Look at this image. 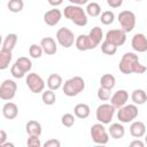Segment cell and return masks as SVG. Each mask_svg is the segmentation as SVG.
Segmentation results:
<instances>
[{"mask_svg":"<svg viewBox=\"0 0 147 147\" xmlns=\"http://www.w3.org/2000/svg\"><path fill=\"white\" fill-rule=\"evenodd\" d=\"M118 69L124 75H130V74L139 75L146 71V67L140 63L138 55L133 52H127L122 56L118 63Z\"/></svg>","mask_w":147,"mask_h":147,"instance_id":"cell-1","label":"cell"},{"mask_svg":"<svg viewBox=\"0 0 147 147\" xmlns=\"http://www.w3.org/2000/svg\"><path fill=\"white\" fill-rule=\"evenodd\" d=\"M63 15L65 18H68L69 21H71L75 25L77 26H85L88 22V16L86 14V10L83 9L82 6H77V5H68L64 7L63 10Z\"/></svg>","mask_w":147,"mask_h":147,"instance_id":"cell-2","label":"cell"},{"mask_svg":"<svg viewBox=\"0 0 147 147\" xmlns=\"http://www.w3.org/2000/svg\"><path fill=\"white\" fill-rule=\"evenodd\" d=\"M62 90L67 96H76L85 90V80L80 76H74L63 83Z\"/></svg>","mask_w":147,"mask_h":147,"instance_id":"cell-3","label":"cell"},{"mask_svg":"<svg viewBox=\"0 0 147 147\" xmlns=\"http://www.w3.org/2000/svg\"><path fill=\"white\" fill-rule=\"evenodd\" d=\"M32 69V61L26 56L18 57L14 64L10 67V74L14 78H23L25 77Z\"/></svg>","mask_w":147,"mask_h":147,"instance_id":"cell-4","label":"cell"},{"mask_svg":"<svg viewBox=\"0 0 147 147\" xmlns=\"http://www.w3.org/2000/svg\"><path fill=\"white\" fill-rule=\"evenodd\" d=\"M90 134L92 138V141L96 145H106L109 141V132L105 127V124L98 122L91 126Z\"/></svg>","mask_w":147,"mask_h":147,"instance_id":"cell-5","label":"cell"},{"mask_svg":"<svg viewBox=\"0 0 147 147\" xmlns=\"http://www.w3.org/2000/svg\"><path fill=\"white\" fill-rule=\"evenodd\" d=\"M138 114H139V111H138L137 105H134V103L125 105V106L118 108V110H117V119L123 124L131 123L138 117Z\"/></svg>","mask_w":147,"mask_h":147,"instance_id":"cell-6","label":"cell"},{"mask_svg":"<svg viewBox=\"0 0 147 147\" xmlns=\"http://www.w3.org/2000/svg\"><path fill=\"white\" fill-rule=\"evenodd\" d=\"M116 108L111 105V103H101L96 110H95V117L98 119V122L102 123V124H110V122L114 118Z\"/></svg>","mask_w":147,"mask_h":147,"instance_id":"cell-7","label":"cell"},{"mask_svg":"<svg viewBox=\"0 0 147 147\" xmlns=\"http://www.w3.org/2000/svg\"><path fill=\"white\" fill-rule=\"evenodd\" d=\"M25 84L29 87V90L34 94L42 93L45 91L46 83L42 79V77L37 72H29L25 77Z\"/></svg>","mask_w":147,"mask_h":147,"instance_id":"cell-8","label":"cell"},{"mask_svg":"<svg viewBox=\"0 0 147 147\" xmlns=\"http://www.w3.org/2000/svg\"><path fill=\"white\" fill-rule=\"evenodd\" d=\"M117 20L119 22V25H121V29L124 30L126 33L127 32H131L134 28H136V15L133 11L131 10H122L118 16H117Z\"/></svg>","mask_w":147,"mask_h":147,"instance_id":"cell-9","label":"cell"},{"mask_svg":"<svg viewBox=\"0 0 147 147\" xmlns=\"http://www.w3.org/2000/svg\"><path fill=\"white\" fill-rule=\"evenodd\" d=\"M17 92V84L13 79H5L0 85V99L3 101H10L14 99Z\"/></svg>","mask_w":147,"mask_h":147,"instance_id":"cell-10","label":"cell"},{"mask_svg":"<svg viewBox=\"0 0 147 147\" xmlns=\"http://www.w3.org/2000/svg\"><path fill=\"white\" fill-rule=\"evenodd\" d=\"M56 41L63 47V48H70L76 40V37L74 32L68 28H60L56 31Z\"/></svg>","mask_w":147,"mask_h":147,"instance_id":"cell-11","label":"cell"},{"mask_svg":"<svg viewBox=\"0 0 147 147\" xmlns=\"http://www.w3.org/2000/svg\"><path fill=\"white\" fill-rule=\"evenodd\" d=\"M105 40L114 44L115 46H122L125 44L126 41V32L122 29H113L109 30L106 36H105Z\"/></svg>","mask_w":147,"mask_h":147,"instance_id":"cell-12","label":"cell"},{"mask_svg":"<svg viewBox=\"0 0 147 147\" xmlns=\"http://www.w3.org/2000/svg\"><path fill=\"white\" fill-rule=\"evenodd\" d=\"M131 46H132L134 52H138V53L147 52V37L144 33H141V32L136 33L132 37Z\"/></svg>","mask_w":147,"mask_h":147,"instance_id":"cell-13","label":"cell"},{"mask_svg":"<svg viewBox=\"0 0 147 147\" xmlns=\"http://www.w3.org/2000/svg\"><path fill=\"white\" fill-rule=\"evenodd\" d=\"M62 15H63V13L60 9H57L56 7H54L53 9H49L44 14V22L48 26H55L61 21Z\"/></svg>","mask_w":147,"mask_h":147,"instance_id":"cell-14","label":"cell"},{"mask_svg":"<svg viewBox=\"0 0 147 147\" xmlns=\"http://www.w3.org/2000/svg\"><path fill=\"white\" fill-rule=\"evenodd\" d=\"M129 100V93L126 90H118L116 91L114 94H111V98H110V103L116 108H121L123 106L126 105Z\"/></svg>","mask_w":147,"mask_h":147,"instance_id":"cell-15","label":"cell"},{"mask_svg":"<svg viewBox=\"0 0 147 147\" xmlns=\"http://www.w3.org/2000/svg\"><path fill=\"white\" fill-rule=\"evenodd\" d=\"M40 46L42 47V51L47 55H54L57 52V45L55 39L52 37H44L40 40Z\"/></svg>","mask_w":147,"mask_h":147,"instance_id":"cell-16","label":"cell"},{"mask_svg":"<svg viewBox=\"0 0 147 147\" xmlns=\"http://www.w3.org/2000/svg\"><path fill=\"white\" fill-rule=\"evenodd\" d=\"M130 134L133 138H142L146 134V125L141 121H133L130 125Z\"/></svg>","mask_w":147,"mask_h":147,"instance_id":"cell-17","label":"cell"},{"mask_svg":"<svg viewBox=\"0 0 147 147\" xmlns=\"http://www.w3.org/2000/svg\"><path fill=\"white\" fill-rule=\"evenodd\" d=\"M2 115L6 119H14L18 115V107L16 103L8 101L2 106Z\"/></svg>","mask_w":147,"mask_h":147,"instance_id":"cell-18","label":"cell"},{"mask_svg":"<svg viewBox=\"0 0 147 147\" xmlns=\"http://www.w3.org/2000/svg\"><path fill=\"white\" fill-rule=\"evenodd\" d=\"M75 46L80 52L93 49V46H92L91 40L88 38V34H79V36H77L76 40H75Z\"/></svg>","mask_w":147,"mask_h":147,"instance_id":"cell-19","label":"cell"},{"mask_svg":"<svg viewBox=\"0 0 147 147\" xmlns=\"http://www.w3.org/2000/svg\"><path fill=\"white\" fill-rule=\"evenodd\" d=\"M103 37H105V36H103V31H102V29H101L100 26H94V28H92V29L90 30V32H88V38H90V40H91V44H92V46H93V49H94L96 46H99V45L101 44V40H102Z\"/></svg>","mask_w":147,"mask_h":147,"instance_id":"cell-20","label":"cell"},{"mask_svg":"<svg viewBox=\"0 0 147 147\" xmlns=\"http://www.w3.org/2000/svg\"><path fill=\"white\" fill-rule=\"evenodd\" d=\"M108 132H109V136L115 139V140H118V139H122L125 134V129L123 126V123H113L110 124L109 129H108Z\"/></svg>","mask_w":147,"mask_h":147,"instance_id":"cell-21","label":"cell"},{"mask_svg":"<svg viewBox=\"0 0 147 147\" xmlns=\"http://www.w3.org/2000/svg\"><path fill=\"white\" fill-rule=\"evenodd\" d=\"M25 131L29 136H33V137H40L41 132H42V127L41 124L34 119H31L26 123L25 125Z\"/></svg>","mask_w":147,"mask_h":147,"instance_id":"cell-22","label":"cell"},{"mask_svg":"<svg viewBox=\"0 0 147 147\" xmlns=\"http://www.w3.org/2000/svg\"><path fill=\"white\" fill-rule=\"evenodd\" d=\"M46 84H47V87L49 90L57 91L63 85V79H62V77L59 74H52V75L48 76Z\"/></svg>","mask_w":147,"mask_h":147,"instance_id":"cell-23","label":"cell"},{"mask_svg":"<svg viewBox=\"0 0 147 147\" xmlns=\"http://www.w3.org/2000/svg\"><path fill=\"white\" fill-rule=\"evenodd\" d=\"M74 114L77 118H80V119H85L90 116L91 114V108L86 103H77L74 108Z\"/></svg>","mask_w":147,"mask_h":147,"instance_id":"cell-24","label":"cell"},{"mask_svg":"<svg viewBox=\"0 0 147 147\" xmlns=\"http://www.w3.org/2000/svg\"><path fill=\"white\" fill-rule=\"evenodd\" d=\"M131 100L137 106L144 105L147 101V93H146V91H144L142 88H136V90H133V92L131 94Z\"/></svg>","mask_w":147,"mask_h":147,"instance_id":"cell-25","label":"cell"},{"mask_svg":"<svg viewBox=\"0 0 147 147\" xmlns=\"http://www.w3.org/2000/svg\"><path fill=\"white\" fill-rule=\"evenodd\" d=\"M17 44V34L16 33H8L2 42V47L1 49H6V51H13L15 48Z\"/></svg>","mask_w":147,"mask_h":147,"instance_id":"cell-26","label":"cell"},{"mask_svg":"<svg viewBox=\"0 0 147 147\" xmlns=\"http://www.w3.org/2000/svg\"><path fill=\"white\" fill-rule=\"evenodd\" d=\"M11 52L13 51H6V49L0 51V70H5L9 67L13 59Z\"/></svg>","mask_w":147,"mask_h":147,"instance_id":"cell-27","label":"cell"},{"mask_svg":"<svg viewBox=\"0 0 147 147\" xmlns=\"http://www.w3.org/2000/svg\"><path fill=\"white\" fill-rule=\"evenodd\" d=\"M116 85V78L111 75V74H105L101 76L100 78V86L108 88V90H113Z\"/></svg>","mask_w":147,"mask_h":147,"instance_id":"cell-28","label":"cell"},{"mask_svg":"<svg viewBox=\"0 0 147 147\" xmlns=\"http://www.w3.org/2000/svg\"><path fill=\"white\" fill-rule=\"evenodd\" d=\"M86 14L90 17H98L101 15V6L98 2H88L86 5Z\"/></svg>","mask_w":147,"mask_h":147,"instance_id":"cell-29","label":"cell"},{"mask_svg":"<svg viewBox=\"0 0 147 147\" xmlns=\"http://www.w3.org/2000/svg\"><path fill=\"white\" fill-rule=\"evenodd\" d=\"M41 100L46 106H52L55 103L56 101V95H55V91L53 90H46L41 93Z\"/></svg>","mask_w":147,"mask_h":147,"instance_id":"cell-30","label":"cell"},{"mask_svg":"<svg viewBox=\"0 0 147 147\" xmlns=\"http://www.w3.org/2000/svg\"><path fill=\"white\" fill-rule=\"evenodd\" d=\"M115 21V14L113 10H105L100 15V22L103 25H110Z\"/></svg>","mask_w":147,"mask_h":147,"instance_id":"cell-31","label":"cell"},{"mask_svg":"<svg viewBox=\"0 0 147 147\" xmlns=\"http://www.w3.org/2000/svg\"><path fill=\"white\" fill-rule=\"evenodd\" d=\"M101 52L103 53V54H106V55H114V54H116V52H117V46H115L114 44H111V42H109V41H107V40H103L102 42H101Z\"/></svg>","mask_w":147,"mask_h":147,"instance_id":"cell-32","label":"cell"},{"mask_svg":"<svg viewBox=\"0 0 147 147\" xmlns=\"http://www.w3.org/2000/svg\"><path fill=\"white\" fill-rule=\"evenodd\" d=\"M7 7L11 13H20L24 8V2L23 0H9Z\"/></svg>","mask_w":147,"mask_h":147,"instance_id":"cell-33","label":"cell"},{"mask_svg":"<svg viewBox=\"0 0 147 147\" xmlns=\"http://www.w3.org/2000/svg\"><path fill=\"white\" fill-rule=\"evenodd\" d=\"M42 53H44V51H42V47L40 46V44L39 45H37V44L30 45V47H29V55L32 59H40Z\"/></svg>","mask_w":147,"mask_h":147,"instance_id":"cell-34","label":"cell"},{"mask_svg":"<svg viewBox=\"0 0 147 147\" xmlns=\"http://www.w3.org/2000/svg\"><path fill=\"white\" fill-rule=\"evenodd\" d=\"M75 122H76V116H75V114L72 115V114H70V113H65V114H63L62 117H61V123H62V125L65 126V127H71V126L75 124Z\"/></svg>","mask_w":147,"mask_h":147,"instance_id":"cell-35","label":"cell"},{"mask_svg":"<svg viewBox=\"0 0 147 147\" xmlns=\"http://www.w3.org/2000/svg\"><path fill=\"white\" fill-rule=\"evenodd\" d=\"M96 96L101 101H108L111 98V90H108V88H105V87L100 86L98 92H96Z\"/></svg>","mask_w":147,"mask_h":147,"instance_id":"cell-36","label":"cell"},{"mask_svg":"<svg viewBox=\"0 0 147 147\" xmlns=\"http://www.w3.org/2000/svg\"><path fill=\"white\" fill-rule=\"evenodd\" d=\"M26 145H28L29 147H40V146H41V142H40L39 137L29 136V138H28V140H26Z\"/></svg>","mask_w":147,"mask_h":147,"instance_id":"cell-37","label":"cell"},{"mask_svg":"<svg viewBox=\"0 0 147 147\" xmlns=\"http://www.w3.org/2000/svg\"><path fill=\"white\" fill-rule=\"evenodd\" d=\"M60 146H61V142L57 139H49L44 144V147H60Z\"/></svg>","mask_w":147,"mask_h":147,"instance_id":"cell-38","label":"cell"},{"mask_svg":"<svg viewBox=\"0 0 147 147\" xmlns=\"http://www.w3.org/2000/svg\"><path fill=\"white\" fill-rule=\"evenodd\" d=\"M108 6L111 8H119L123 5V0H106Z\"/></svg>","mask_w":147,"mask_h":147,"instance_id":"cell-39","label":"cell"},{"mask_svg":"<svg viewBox=\"0 0 147 147\" xmlns=\"http://www.w3.org/2000/svg\"><path fill=\"white\" fill-rule=\"evenodd\" d=\"M145 142L140 140V138H136V140L130 142V147H144Z\"/></svg>","mask_w":147,"mask_h":147,"instance_id":"cell-40","label":"cell"},{"mask_svg":"<svg viewBox=\"0 0 147 147\" xmlns=\"http://www.w3.org/2000/svg\"><path fill=\"white\" fill-rule=\"evenodd\" d=\"M71 5H77V6H84L88 3V0H68Z\"/></svg>","mask_w":147,"mask_h":147,"instance_id":"cell-41","label":"cell"},{"mask_svg":"<svg viewBox=\"0 0 147 147\" xmlns=\"http://www.w3.org/2000/svg\"><path fill=\"white\" fill-rule=\"evenodd\" d=\"M6 140H7V132H6L3 129H1V130H0V145L5 144Z\"/></svg>","mask_w":147,"mask_h":147,"instance_id":"cell-42","label":"cell"},{"mask_svg":"<svg viewBox=\"0 0 147 147\" xmlns=\"http://www.w3.org/2000/svg\"><path fill=\"white\" fill-rule=\"evenodd\" d=\"M48 1V3L51 5V6H53V7H59L60 5H62V2H63V0H47Z\"/></svg>","mask_w":147,"mask_h":147,"instance_id":"cell-43","label":"cell"},{"mask_svg":"<svg viewBox=\"0 0 147 147\" xmlns=\"http://www.w3.org/2000/svg\"><path fill=\"white\" fill-rule=\"evenodd\" d=\"M14 146H15V145L11 144V142H5V144L0 145V147H14Z\"/></svg>","mask_w":147,"mask_h":147,"instance_id":"cell-44","label":"cell"},{"mask_svg":"<svg viewBox=\"0 0 147 147\" xmlns=\"http://www.w3.org/2000/svg\"><path fill=\"white\" fill-rule=\"evenodd\" d=\"M145 144H146V145H147V133H146V134H145Z\"/></svg>","mask_w":147,"mask_h":147,"instance_id":"cell-45","label":"cell"},{"mask_svg":"<svg viewBox=\"0 0 147 147\" xmlns=\"http://www.w3.org/2000/svg\"><path fill=\"white\" fill-rule=\"evenodd\" d=\"M134 1H141V0H134Z\"/></svg>","mask_w":147,"mask_h":147,"instance_id":"cell-46","label":"cell"}]
</instances>
